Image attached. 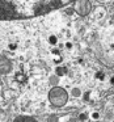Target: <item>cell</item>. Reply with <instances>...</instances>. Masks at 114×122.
Wrapping results in <instances>:
<instances>
[{
  "instance_id": "1",
  "label": "cell",
  "mask_w": 114,
  "mask_h": 122,
  "mask_svg": "<svg viewBox=\"0 0 114 122\" xmlns=\"http://www.w3.org/2000/svg\"><path fill=\"white\" fill-rule=\"evenodd\" d=\"M68 3L71 0H0V20L30 19Z\"/></svg>"
},
{
  "instance_id": "2",
  "label": "cell",
  "mask_w": 114,
  "mask_h": 122,
  "mask_svg": "<svg viewBox=\"0 0 114 122\" xmlns=\"http://www.w3.org/2000/svg\"><path fill=\"white\" fill-rule=\"evenodd\" d=\"M49 100L51 105H54L55 108H62L68 101V93L62 87H54L49 92Z\"/></svg>"
},
{
  "instance_id": "3",
  "label": "cell",
  "mask_w": 114,
  "mask_h": 122,
  "mask_svg": "<svg viewBox=\"0 0 114 122\" xmlns=\"http://www.w3.org/2000/svg\"><path fill=\"white\" fill-rule=\"evenodd\" d=\"M74 11L80 16H87L92 11V3L89 0H76L74 4Z\"/></svg>"
},
{
  "instance_id": "4",
  "label": "cell",
  "mask_w": 114,
  "mask_h": 122,
  "mask_svg": "<svg viewBox=\"0 0 114 122\" xmlns=\"http://www.w3.org/2000/svg\"><path fill=\"white\" fill-rule=\"evenodd\" d=\"M102 16H104V9L102 8H97L96 11H93V15H92L93 20H101Z\"/></svg>"
},
{
  "instance_id": "5",
  "label": "cell",
  "mask_w": 114,
  "mask_h": 122,
  "mask_svg": "<svg viewBox=\"0 0 114 122\" xmlns=\"http://www.w3.org/2000/svg\"><path fill=\"white\" fill-rule=\"evenodd\" d=\"M71 95L74 96V97H80L83 93H81V89H80L79 87H74V88L71 89Z\"/></svg>"
},
{
  "instance_id": "6",
  "label": "cell",
  "mask_w": 114,
  "mask_h": 122,
  "mask_svg": "<svg viewBox=\"0 0 114 122\" xmlns=\"http://www.w3.org/2000/svg\"><path fill=\"white\" fill-rule=\"evenodd\" d=\"M47 41H49V43H50V45L55 46L56 43H58V37H56V36H54V34H50V36H49V38H47Z\"/></svg>"
},
{
  "instance_id": "7",
  "label": "cell",
  "mask_w": 114,
  "mask_h": 122,
  "mask_svg": "<svg viewBox=\"0 0 114 122\" xmlns=\"http://www.w3.org/2000/svg\"><path fill=\"white\" fill-rule=\"evenodd\" d=\"M89 118L92 119V121H98V119H100V113H98V112H92Z\"/></svg>"
},
{
  "instance_id": "8",
  "label": "cell",
  "mask_w": 114,
  "mask_h": 122,
  "mask_svg": "<svg viewBox=\"0 0 114 122\" xmlns=\"http://www.w3.org/2000/svg\"><path fill=\"white\" fill-rule=\"evenodd\" d=\"M64 47H66L67 50H71V49L74 47V45H72V42H66L64 43Z\"/></svg>"
},
{
  "instance_id": "9",
  "label": "cell",
  "mask_w": 114,
  "mask_h": 122,
  "mask_svg": "<svg viewBox=\"0 0 114 122\" xmlns=\"http://www.w3.org/2000/svg\"><path fill=\"white\" fill-rule=\"evenodd\" d=\"M87 118H88V114H87V113H83V114H80V117H79V119H80V121H85Z\"/></svg>"
},
{
  "instance_id": "10",
  "label": "cell",
  "mask_w": 114,
  "mask_h": 122,
  "mask_svg": "<svg viewBox=\"0 0 114 122\" xmlns=\"http://www.w3.org/2000/svg\"><path fill=\"white\" fill-rule=\"evenodd\" d=\"M8 47H9V50H16V49H17V43H9Z\"/></svg>"
},
{
  "instance_id": "11",
  "label": "cell",
  "mask_w": 114,
  "mask_h": 122,
  "mask_svg": "<svg viewBox=\"0 0 114 122\" xmlns=\"http://www.w3.org/2000/svg\"><path fill=\"white\" fill-rule=\"evenodd\" d=\"M110 85H114V76L110 77Z\"/></svg>"
},
{
  "instance_id": "12",
  "label": "cell",
  "mask_w": 114,
  "mask_h": 122,
  "mask_svg": "<svg viewBox=\"0 0 114 122\" xmlns=\"http://www.w3.org/2000/svg\"><path fill=\"white\" fill-rule=\"evenodd\" d=\"M98 1H109V0H98Z\"/></svg>"
},
{
  "instance_id": "13",
  "label": "cell",
  "mask_w": 114,
  "mask_h": 122,
  "mask_svg": "<svg viewBox=\"0 0 114 122\" xmlns=\"http://www.w3.org/2000/svg\"><path fill=\"white\" fill-rule=\"evenodd\" d=\"M113 116H114V110H113Z\"/></svg>"
},
{
  "instance_id": "14",
  "label": "cell",
  "mask_w": 114,
  "mask_h": 122,
  "mask_svg": "<svg viewBox=\"0 0 114 122\" xmlns=\"http://www.w3.org/2000/svg\"><path fill=\"white\" fill-rule=\"evenodd\" d=\"M0 122H1V121H0Z\"/></svg>"
}]
</instances>
